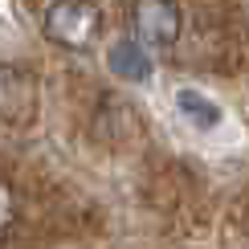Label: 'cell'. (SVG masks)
Wrapping results in <instances>:
<instances>
[{"label":"cell","mask_w":249,"mask_h":249,"mask_svg":"<svg viewBox=\"0 0 249 249\" xmlns=\"http://www.w3.org/2000/svg\"><path fill=\"white\" fill-rule=\"evenodd\" d=\"M8 216H13V196H8V188H0V229L8 225Z\"/></svg>","instance_id":"cell-6"},{"label":"cell","mask_w":249,"mask_h":249,"mask_svg":"<svg viewBox=\"0 0 249 249\" xmlns=\"http://www.w3.org/2000/svg\"><path fill=\"white\" fill-rule=\"evenodd\" d=\"M176 110H180V119H188L196 131H213V127L225 123V110L216 107L209 94H200V90H192V86L176 90Z\"/></svg>","instance_id":"cell-4"},{"label":"cell","mask_w":249,"mask_h":249,"mask_svg":"<svg viewBox=\"0 0 249 249\" xmlns=\"http://www.w3.org/2000/svg\"><path fill=\"white\" fill-rule=\"evenodd\" d=\"M107 66H110V74L123 78V82H147L151 78V57L135 37H119L115 45H110Z\"/></svg>","instance_id":"cell-3"},{"label":"cell","mask_w":249,"mask_h":249,"mask_svg":"<svg viewBox=\"0 0 249 249\" xmlns=\"http://www.w3.org/2000/svg\"><path fill=\"white\" fill-rule=\"evenodd\" d=\"M135 29H139V45H172L180 37V8L176 4H139L135 8Z\"/></svg>","instance_id":"cell-2"},{"label":"cell","mask_w":249,"mask_h":249,"mask_svg":"<svg viewBox=\"0 0 249 249\" xmlns=\"http://www.w3.org/2000/svg\"><path fill=\"white\" fill-rule=\"evenodd\" d=\"M29 102V82L17 70H0V119H17Z\"/></svg>","instance_id":"cell-5"},{"label":"cell","mask_w":249,"mask_h":249,"mask_svg":"<svg viewBox=\"0 0 249 249\" xmlns=\"http://www.w3.org/2000/svg\"><path fill=\"white\" fill-rule=\"evenodd\" d=\"M45 33L70 49H86L98 33V8L94 4H53L45 8Z\"/></svg>","instance_id":"cell-1"}]
</instances>
